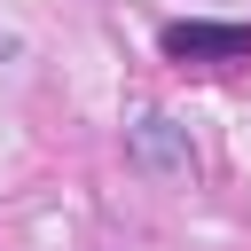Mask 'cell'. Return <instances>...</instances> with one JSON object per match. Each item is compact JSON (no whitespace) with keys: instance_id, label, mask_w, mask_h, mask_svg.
I'll return each mask as SVG.
<instances>
[{"instance_id":"1","label":"cell","mask_w":251,"mask_h":251,"mask_svg":"<svg viewBox=\"0 0 251 251\" xmlns=\"http://www.w3.org/2000/svg\"><path fill=\"white\" fill-rule=\"evenodd\" d=\"M173 63H251V24H204V16H180L165 24L157 39Z\"/></svg>"},{"instance_id":"2","label":"cell","mask_w":251,"mask_h":251,"mask_svg":"<svg viewBox=\"0 0 251 251\" xmlns=\"http://www.w3.org/2000/svg\"><path fill=\"white\" fill-rule=\"evenodd\" d=\"M126 141H133V157H141V173H165V180H180L188 165H196V149H188V133L165 118V110H141L133 126H126Z\"/></svg>"}]
</instances>
